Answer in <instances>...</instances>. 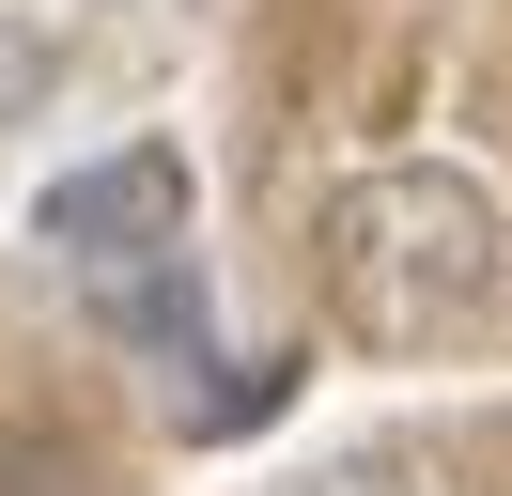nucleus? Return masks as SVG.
Instances as JSON below:
<instances>
[{
    "label": "nucleus",
    "instance_id": "1",
    "mask_svg": "<svg viewBox=\"0 0 512 496\" xmlns=\"http://www.w3.org/2000/svg\"><path fill=\"white\" fill-rule=\"evenodd\" d=\"M311 279H326V310H342L357 341L419 357V341H466L481 310L512 295V217H497V186L450 171V155H373V171L326 186Z\"/></svg>",
    "mask_w": 512,
    "mask_h": 496
},
{
    "label": "nucleus",
    "instance_id": "2",
    "mask_svg": "<svg viewBox=\"0 0 512 496\" xmlns=\"http://www.w3.org/2000/svg\"><path fill=\"white\" fill-rule=\"evenodd\" d=\"M32 233L78 248V264H140V248L187 233V155H156V140H140V155H94V171H63L32 202Z\"/></svg>",
    "mask_w": 512,
    "mask_h": 496
},
{
    "label": "nucleus",
    "instance_id": "3",
    "mask_svg": "<svg viewBox=\"0 0 512 496\" xmlns=\"http://www.w3.org/2000/svg\"><path fill=\"white\" fill-rule=\"evenodd\" d=\"M94 310H109L125 341H156V357H171L187 310H202V279H187V248H140V264H94Z\"/></svg>",
    "mask_w": 512,
    "mask_h": 496
},
{
    "label": "nucleus",
    "instance_id": "4",
    "mask_svg": "<svg viewBox=\"0 0 512 496\" xmlns=\"http://www.w3.org/2000/svg\"><path fill=\"white\" fill-rule=\"evenodd\" d=\"M0 496H94V465L78 450H0Z\"/></svg>",
    "mask_w": 512,
    "mask_h": 496
},
{
    "label": "nucleus",
    "instance_id": "5",
    "mask_svg": "<svg viewBox=\"0 0 512 496\" xmlns=\"http://www.w3.org/2000/svg\"><path fill=\"white\" fill-rule=\"evenodd\" d=\"M280 496H419V481H404V465H295Z\"/></svg>",
    "mask_w": 512,
    "mask_h": 496
}]
</instances>
